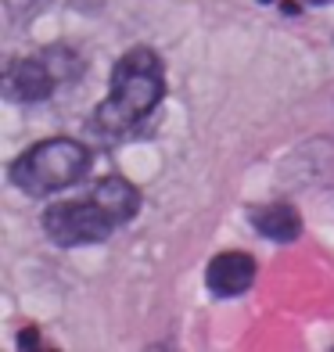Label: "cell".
Returning <instances> with one entry per match:
<instances>
[{
	"label": "cell",
	"instance_id": "cell-1",
	"mask_svg": "<svg viewBox=\"0 0 334 352\" xmlns=\"http://www.w3.org/2000/svg\"><path fill=\"white\" fill-rule=\"evenodd\" d=\"M166 98V72L151 47L126 51L111 69V90L98 104L93 126L104 137H126L144 122Z\"/></svg>",
	"mask_w": 334,
	"mask_h": 352
},
{
	"label": "cell",
	"instance_id": "cell-2",
	"mask_svg": "<svg viewBox=\"0 0 334 352\" xmlns=\"http://www.w3.org/2000/svg\"><path fill=\"white\" fill-rule=\"evenodd\" d=\"M90 173V148L72 137H51L33 144L11 162V184L29 198H43L54 190L79 184Z\"/></svg>",
	"mask_w": 334,
	"mask_h": 352
},
{
	"label": "cell",
	"instance_id": "cell-3",
	"mask_svg": "<svg viewBox=\"0 0 334 352\" xmlns=\"http://www.w3.org/2000/svg\"><path fill=\"white\" fill-rule=\"evenodd\" d=\"M119 223L108 216V209L93 198H76V201H54L43 212V234L51 237L58 248H83L108 241Z\"/></svg>",
	"mask_w": 334,
	"mask_h": 352
},
{
	"label": "cell",
	"instance_id": "cell-4",
	"mask_svg": "<svg viewBox=\"0 0 334 352\" xmlns=\"http://www.w3.org/2000/svg\"><path fill=\"white\" fill-rule=\"evenodd\" d=\"M58 83H61V76H58L54 61L47 54H40V58H19V61H11L8 72H4V94L11 101H22V104L47 101L58 90Z\"/></svg>",
	"mask_w": 334,
	"mask_h": 352
},
{
	"label": "cell",
	"instance_id": "cell-5",
	"mask_svg": "<svg viewBox=\"0 0 334 352\" xmlns=\"http://www.w3.org/2000/svg\"><path fill=\"white\" fill-rule=\"evenodd\" d=\"M259 277V263L248 252H219L205 266V284L216 298H237L245 295Z\"/></svg>",
	"mask_w": 334,
	"mask_h": 352
},
{
	"label": "cell",
	"instance_id": "cell-6",
	"mask_svg": "<svg viewBox=\"0 0 334 352\" xmlns=\"http://www.w3.org/2000/svg\"><path fill=\"white\" fill-rule=\"evenodd\" d=\"M252 227H256V234L266 237V241L288 245L302 234V216L291 201H269V205L252 212Z\"/></svg>",
	"mask_w": 334,
	"mask_h": 352
},
{
	"label": "cell",
	"instance_id": "cell-7",
	"mask_svg": "<svg viewBox=\"0 0 334 352\" xmlns=\"http://www.w3.org/2000/svg\"><path fill=\"white\" fill-rule=\"evenodd\" d=\"M90 195L104 205L108 216L115 219L119 227H122V223H130V219L140 212V190L126 180V176H115V173L101 176V180L90 187Z\"/></svg>",
	"mask_w": 334,
	"mask_h": 352
},
{
	"label": "cell",
	"instance_id": "cell-8",
	"mask_svg": "<svg viewBox=\"0 0 334 352\" xmlns=\"http://www.w3.org/2000/svg\"><path fill=\"white\" fill-rule=\"evenodd\" d=\"M47 4V0H8V8L14 19H33V14Z\"/></svg>",
	"mask_w": 334,
	"mask_h": 352
},
{
	"label": "cell",
	"instance_id": "cell-9",
	"mask_svg": "<svg viewBox=\"0 0 334 352\" xmlns=\"http://www.w3.org/2000/svg\"><path fill=\"white\" fill-rule=\"evenodd\" d=\"M36 334H40L36 327H25V331L19 334V349H36V345H40V338H36Z\"/></svg>",
	"mask_w": 334,
	"mask_h": 352
},
{
	"label": "cell",
	"instance_id": "cell-10",
	"mask_svg": "<svg viewBox=\"0 0 334 352\" xmlns=\"http://www.w3.org/2000/svg\"><path fill=\"white\" fill-rule=\"evenodd\" d=\"M306 4H316V8H324V4H334V0H306Z\"/></svg>",
	"mask_w": 334,
	"mask_h": 352
}]
</instances>
